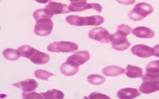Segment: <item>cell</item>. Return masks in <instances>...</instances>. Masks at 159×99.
<instances>
[{
	"label": "cell",
	"instance_id": "1",
	"mask_svg": "<svg viewBox=\"0 0 159 99\" xmlns=\"http://www.w3.org/2000/svg\"><path fill=\"white\" fill-rule=\"evenodd\" d=\"M66 21L71 25L82 26H99L104 22V19L99 15L88 17H80L78 15H70L66 19Z\"/></svg>",
	"mask_w": 159,
	"mask_h": 99
},
{
	"label": "cell",
	"instance_id": "2",
	"mask_svg": "<svg viewBox=\"0 0 159 99\" xmlns=\"http://www.w3.org/2000/svg\"><path fill=\"white\" fill-rule=\"evenodd\" d=\"M154 9L151 5L141 2L137 3L131 11L129 13L128 17L133 21H140L148 15L151 14Z\"/></svg>",
	"mask_w": 159,
	"mask_h": 99
},
{
	"label": "cell",
	"instance_id": "3",
	"mask_svg": "<svg viewBox=\"0 0 159 99\" xmlns=\"http://www.w3.org/2000/svg\"><path fill=\"white\" fill-rule=\"evenodd\" d=\"M54 27L51 19L43 17L38 19L34 28V32L39 37H47L51 34Z\"/></svg>",
	"mask_w": 159,
	"mask_h": 99
},
{
	"label": "cell",
	"instance_id": "4",
	"mask_svg": "<svg viewBox=\"0 0 159 99\" xmlns=\"http://www.w3.org/2000/svg\"><path fill=\"white\" fill-rule=\"evenodd\" d=\"M127 34L119 31L111 34L110 41L112 48L117 51H124L131 46V43L127 38Z\"/></svg>",
	"mask_w": 159,
	"mask_h": 99
},
{
	"label": "cell",
	"instance_id": "5",
	"mask_svg": "<svg viewBox=\"0 0 159 99\" xmlns=\"http://www.w3.org/2000/svg\"><path fill=\"white\" fill-rule=\"evenodd\" d=\"M78 46L72 42L60 41L50 44L47 47V50L51 52L70 53L78 50Z\"/></svg>",
	"mask_w": 159,
	"mask_h": 99
},
{
	"label": "cell",
	"instance_id": "6",
	"mask_svg": "<svg viewBox=\"0 0 159 99\" xmlns=\"http://www.w3.org/2000/svg\"><path fill=\"white\" fill-rule=\"evenodd\" d=\"M143 83L139 90L144 94H151L159 91V78H153L147 76L145 74L142 76Z\"/></svg>",
	"mask_w": 159,
	"mask_h": 99
},
{
	"label": "cell",
	"instance_id": "7",
	"mask_svg": "<svg viewBox=\"0 0 159 99\" xmlns=\"http://www.w3.org/2000/svg\"><path fill=\"white\" fill-rule=\"evenodd\" d=\"M110 33L103 27H96L89 31L88 33L89 38L102 43H108L110 42Z\"/></svg>",
	"mask_w": 159,
	"mask_h": 99
},
{
	"label": "cell",
	"instance_id": "8",
	"mask_svg": "<svg viewBox=\"0 0 159 99\" xmlns=\"http://www.w3.org/2000/svg\"><path fill=\"white\" fill-rule=\"evenodd\" d=\"M44 9V11L52 17L55 15L66 14L70 12L66 4L54 2H50Z\"/></svg>",
	"mask_w": 159,
	"mask_h": 99
},
{
	"label": "cell",
	"instance_id": "9",
	"mask_svg": "<svg viewBox=\"0 0 159 99\" xmlns=\"http://www.w3.org/2000/svg\"><path fill=\"white\" fill-rule=\"evenodd\" d=\"M90 58V54L88 51H80L74 53L73 55L69 56L66 61L73 63L74 65L79 67L87 62Z\"/></svg>",
	"mask_w": 159,
	"mask_h": 99
},
{
	"label": "cell",
	"instance_id": "10",
	"mask_svg": "<svg viewBox=\"0 0 159 99\" xmlns=\"http://www.w3.org/2000/svg\"><path fill=\"white\" fill-rule=\"evenodd\" d=\"M133 55L142 58H148L154 55V48L149 47L145 44H137L131 50Z\"/></svg>",
	"mask_w": 159,
	"mask_h": 99
},
{
	"label": "cell",
	"instance_id": "11",
	"mask_svg": "<svg viewBox=\"0 0 159 99\" xmlns=\"http://www.w3.org/2000/svg\"><path fill=\"white\" fill-rule=\"evenodd\" d=\"M13 86L21 88L23 92L29 93L36 90V88L38 87V83L34 79H29L23 81L13 83Z\"/></svg>",
	"mask_w": 159,
	"mask_h": 99
},
{
	"label": "cell",
	"instance_id": "12",
	"mask_svg": "<svg viewBox=\"0 0 159 99\" xmlns=\"http://www.w3.org/2000/svg\"><path fill=\"white\" fill-rule=\"evenodd\" d=\"M140 95V91L135 88H123L117 92V97L121 99L135 98Z\"/></svg>",
	"mask_w": 159,
	"mask_h": 99
},
{
	"label": "cell",
	"instance_id": "13",
	"mask_svg": "<svg viewBox=\"0 0 159 99\" xmlns=\"http://www.w3.org/2000/svg\"><path fill=\"white\" fill-rule=\"evenodd\" d=\"M133 35L141 38H152L155 37V32L152 29L145 27H138L132 30Z\"/></svg>",
	"mask_w": 159,
	"mask_h": 99
},
{
	"label": "cell",
	"instance_id": "14",
	"mask_svg": "<svg viewBox=\"0 0 159 99\" xmlns=\"http://www.w3.org/2000/svg\"><path fill=\"white\" fill-rule=\"evenodd\" d=\"M60 69H61L62 75L67 77L73 76L79 71V68L78 66H76L73 63L67 61L62 64L61 67H60Z\"/></svg>",
	"mask_w": 159,
	"mask_h": 99
},
{
	"label": "cell",
	"instance_id": "15",
	"mask_svg": "<svg viewBox=\"0 0 159 99\" xmlns=\"http://www.w3.org/2000/svg\"><path fill=\"white\" fill-rule=\"evenodd\" d=\"M33 63L37 65H42L48 62L50 60V56L47 54L37 50V51L34 53L33 55L29 58Z\"/></svg>",
	"mask_w": 159,
	"mask_h": 99
},
{
	"label": "cell",
	"instance_id": "16",
	"mask_svg": "<svg viewBox=\"0 0 159 99\" xmlns=\"http://www.w3.org/2000/svg\"><path fill=\"white\" fill-rule=\"evenodd\" d=\"M145 75L153 78H159V60L151 62L146 66Z\"/></svg>",
	"mask_w": 159,
	"mask_h": 99
},
{
	"label": "cell",
	"instance_id": "17",
	"mask_svg": "<svg viewBox=\"0 0 159 99\" xmlns=\"http://www.w3.org/2000/svg\"><path fill=\"white\" fill-rule=\"evenodd\" d=\"M125 72L124 69L117 66H109L103 69L102 73L106 77H116Z\"/></svg>",
	"mask_w": 159,
	"mask_h": 99
},
{
	"label": "cell",
	"instance_id": "18",
	"mask_svg": "<svg viewBox=\"0 0 159 99\" xmlns=\"http://www.w3.org/2000/svg\"><path fill=\"white\" fill-rule=\"evenodd\" d=\"M125 73L129 78H138L142 77L143 75V71L140 67L128 65L125 69Z\"/></svg>",
	"mask_w": 159,
	"mask_h": 99
},
{
	"label": "cell",
	"instance_id": "19",
	"mask_svg": "<svg viewBox=\"0 0 159 99\" xmlns=\"http://www.w3.org/2000/svg\"><path fill=\"white\" fill-rule=\"evenodd\" d=\"M41 94L43 98L45 99H62L64 97V93L57 89H52L45 93H41Z\"/></svg>",
	"mask_w": 159,
	"mask_h": 99
},
{
	"label": "cell",
	"instance_id": "20",
	"mask_svg": "<svg viewBox=\"0 0 159 99\" xmlns=\"http://www.w3.org/2000/svg\"><path fill=\"white\" fill-rule=\"evenodd\" d=\"M3 55L4 58L7 60H11L15 61L18 59L20 57H21V54L16 50L12 49V48H7L4 50L3 52Z\"/></svg>",
	"mask_w": 159,
	"mask_h": 99
},
{
	"label": "cell",
	"instance_id": "21",
	"mask_svg": "<svg viewBox=\"0 0 159 99\" xmlns=\"http://www.w3.org/2000/svg\"><path fill=\"white\" fill-rule=\"evenodd\" d=\"M18 51L21 54L22 57L29 59L37 51V50L28 45H23L18 48Z\"/></svg>",
	"mask_w": 159,
	"mask_h": 99
},
{
	"label": "cell",
	"instance_id": "22",
	"mask_svg": "<svg viewBox=\"0 0 159 99\" xmlns=\"http://www.w3.org/2000/svg\"><path fill=\"white\" fill-rule=\"evenodd\" d=\"M88 81L93 85H102L106 81L105 77L98 74H92L88 77Z\"/></svg>",
	"mask_w": 159,
	"mask_h": 99
},
{
	"label": "cell",
	"instance_id": "23",
	"mask_svg": "<svg viewBox=\"0 0 159 99\" xmlns=\"http://www.w3.org/2000/svg\"><path fill=\"white\" fill-rule=\"evenodd\" d=\"M34 76L37 79H41V80L48 81V78L52 76H56L55 74H53L51 72H48V71L43 70V69H37L34 71Z\"/></svg>",
	"mask_w": 159,
	"mask_h": 99
},
{
	"label": "cell",
	"instance_id": "24",
	"mask_svg": "<svg viewBox=\"0 0 159 99\" xmlns=\"http://www.w3.org/2000/svg\"><path fill=\"white\" fill-rule=\"evenodd\" d=\"M33 16L34 17V19L37 21L38 19H41V18H43V17H48L51 19L52 17L49 16L44 11V9H37L36 11H34V12L33 13Z\"/></svg>",
	"mask_w": 159,
	"mask_h": 99
},
{
	"label": "cell",
	"instance_id": "25",
	"mask_svg": "<svg viewBox=\"0 0 159 99\" xmlns=\"http://www.w3.org/2000/svg\"><path fill=\"white\" fill-rule=\"evenodd\" d=\"M22 97L23 98L25 99H31V98H38V99H42L43 98V96L41 93H37L35 92H29V93H27V92H23L22 93Z\"/></svg>",
	"mask_w": 159,
	"mask_h": 99
},
{
	"label": "cell",
	"instance_id": "26",
	"mask_svg": "<svg viewBox=\"0 0 159 99\" xmlns=\"http://www.w3.org/2000/svg\"><path fill=\"white\" fill-rule=\"evenodd\" d=\"M117 31H119L123 33L126 34L127 35H129V34H131V32H132V28L129 25H127V24H122L118 26Z\"/></svg>",
	"mask_w": 159,
	"mask_h": 99
},
{
	"label": "cell",
	"instance_id": "27",
	"mask_svg": "<svg viewBox=\"0 0 159 99\" xmlns=\"http://www.w3.org/2000/svg\"><path fill=\"white\" fill-rule=\"evenodd\" d=\"M89 98H99V99H103V98H107V99H110V97L106 96V95H103V94L102 93H92L88 97Z\"/></svg>",
	"mask_w": 159,
	"mask_h": 99
},
{
	"label": "cell",
	"instance_id": "28",
	"mask_svg": "<svg viewBox=\"0 0 159 99\" xmlns=\"http://www.w3.org/2000/svg\"><path fill=\"white\" fill-rule=\"evenodd\" d=\"M116 2L125 6H130L135 3V0H116Z\"/></svg>",
	"mask_w": 159,
	"mask_h": 99
},
{
	"label": "cell",
	"instance_id": "29",
	"mask_svg": "<svg viewBox=\"0 0 159 99\" xmlns=\"http://www.w3.org/2000/svg\"><path fill=\"white\" fill-rule=\"evenodd\" d=\"M154 56L159 58V44L154 47Z\"/></svg>",
	"mask_w": 159,
	"mask_h": 99
},
{
	"label": "cell",
	"instance_id": "30",
	"mask_svg": "<svg viewBox=\"0 0 159 99\" xmlns=\"http://www.w3.org/2000/svg\"><path fill=\"white\" fill-rule=\"evenodd\" d=\"M34 1L37 2V3H47L48 2H51L52 0H34Z\"/></svg>",
	"mask_w": 159,
	"mask_h": 99
}]
</instances>
